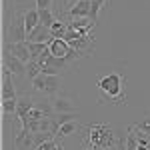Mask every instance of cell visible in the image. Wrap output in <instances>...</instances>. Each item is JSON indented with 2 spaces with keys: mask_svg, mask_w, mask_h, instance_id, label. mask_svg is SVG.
I'll use <instances>...</instances> for the list:
<instances>
[{
  "mask_svg": "<svg viewBox=\"0 0 150 150\" xmlns=\"http://www.w3.org/2000/svg\"><path fill=\"white\" fill-rule=\"evenodd\" d=\"M78 130H80V124H78L76 120H72V122H66V124L58 126V130H56V136L64 138V136H70V134H74V132H78Z\"/></svg>",
  "mask_w": 150,
  "mask_h": 150,
  "instance_id": "9",
  "label": "cell"
},
{
  "mask_svg": "<svg viewBox=\"0 0 150 150\" xmlns=\"http://www.w3.org/2000/svg\"><path fill=\"white\" fill-rule=\"evenodd\" d=\"M42 74V68H40V64L36 62V60H30L28 64H26V76H28V80L32 82L36 76H40Z\"/></svg>",
  "mask_w": 150,
  "mask_h": 150,
  "instance_id": "15",
  "label": "cell"
},
{
  "mask_svg": "<svg viewBox=\"0 0 150 150\" xmlns=\"http://www.w3.org/2000/svg\"><path fill=\"white\" fill-rule=\"evenodd\" d=\"M136 128H138L140 132H144V134H148V136H150V116H146L144 120H140L138 124H136Z\"/></svg>",
  "mask_w": 150,
  "mask_h": 150,
  "instance_id": "18",
  "label": "cell"
},
{
  "mask_svg": "<svg viewBox=\"0 0 150 150\" xmlns=\"http://www.w3.org/2000/svg\"><path fill=\"white\" fill-rule=\"evenodd\" d=\"M24 26H26V34H30L36 26H40V12L36 6L24 12Z\"/></svg>",
  "mask_w": 150,
  "mask_h": 150,
  "instance_id": "8",
  "label": "cell"
},
{
  "mask_svg": "<svg viewBox=\"0 0 150 150\" xmlns=\"http://www.w3.org/2000/svg\"><path fill=\"white\" fill-rule=\"evenodd\" d=\"M26 26H24V14H14L12 16V24L8 28V44L12 42H26Z\"/></svg>",
  "mask_w": 150,
  "mask_h": 150,
  "instance_id": "2",
  "label": "cell"
},
{
  "mask_svg": "<svg viewBox=\"0 0 150 150\" xmlns=\"http://www.w3.org/2000/svg\"><path fill=\"white\" fill-rule=\"evenodd\" d=\"M50 40H52V34H50V28H46V26H36L34 30L28 34V38H26V42H48L50 44Z\"/></svg>",
  "mask_w": 150,
  "mask_h": 150,
  "instance_id": "7",
  "label": "cell"
},
{
  "mask_svg": "<svg viewBox=\"0 0 150 150\" xmlns=\"http://www.w3.org/2000/svg\"><path fill=\"white\" fill-rule=\"evenodd\" d=\"M44 88H46V74H40V76H36L34 80H32V90L44 92Z\"/></svg>",
  "mask_w": 150,
  "mask_h": 150,
  "instance_id": "17",
  "label": "cell"
},
{
  "mask_svg": "<svg viewBox=\"0 0 150 150\" xmlns=\"http://www.w3.org/2000/svg\"><path fill=\"white\" fill-rule=\"evenodd\" d=\"M16 110H18V98L2 100V112L4 114H16Z\"/></svg>",
  "mask_w": 150,
  "mask_h": 150,
  "instance_id": "16",
  "label": "cell"
},
{
  "mask_svg": "<svg viewBox=\"0 0 150 150\" xmlns=\"http://www.w3.org/2000/svg\"><path fill=\"white\" fill-rule=\"evenodd\" d=\"M48 48H50V54L56 56V58H68V54L72 52L70 44L64 38H52L50 44H48Z\"/></svg>",
  "mask_w": 150,
  "mask_h": 150,
  "instance_id": "4",
  "label": "cell"
},
{
  "mask_svg": "<svg viewBox=\"0 0 150 150\" xmlns=\"http://www.w3.org/2000/svg\"><path fill=\"white\" fill-rule=\"evenodd\" d=\"M82 150H86V148H82Z\"/></svg>",
  "mask_w": 150,
  "mask_h": 150,
  "instance_id": "20",
  "label": "cell"
},
{
  "mask_svg": "<svg viewBox=\"0 0 150 150\" xmlns=\"http://www.w3.org/2000/svg\"><path fill=\"white\" fill-rule=\"evenodd\" d=\"M2 64H6L14 76H24V74H26V64H24V62H20V60L14 56L8 48L4 50V62H2Z\"/></svg>",
  "mask_w": 150,
  "mask_h": 150,
  "instance_id": "3",
  "label": "cell"
},
{
  "mask_svg": "<svg viewBox=\"0 0 150 150\" xmlns=\"http://www.w3.org/2000/svg\"><path fill=\"white\" fill-rule=\"evenodd\" d=\"M60 90V76H46V88H44V94H56Z\"/></svg>",
  "mask_w": 150,
  "mask_h": 150,
  "instance_id": "12",
  "label": "cell"
},
{
  "mask_svg": "<svg viewBox=\"0 0 150 150\" xmlns=\"http://www.w3.org/2000/svg\"><path fill=\"white\" fill-rule=\"evenodd\" d=\"M126 150H138L136 126H130V128H128V134H126Z\"/></svg>",
  "mask_w": 150,
  "mask_h": 150,
  "instance_id": "13",
  "label": "cell"
},
{
  "mask_svg": "<svg viewBox=\"0 0 150 150\" xmlns=\"http://www.w3.org/2000/svg\"><path fill=\"white\" fill-rule=\"evenodd\" d=\"M66 32H68V22L60 20V18L50 26V34H52V38H64Z\"/></svg>",
  "mask_w": 150,
  "mask_h": 150,
  "instance_id": "10",
  "label": "cell"
},
{
  "mask_svg": "<svg viewBox=\"0 0 150 150\" xmlns=\"http://www.w3.org/2000/svg\"><path fill=\"white\" fill-rule=\"evenodd\" d=\"M36 2V8L38 10H44V8H50L52 6V0H34Z\"/></svg>",
  "mask_w": 150,
  "mask_h": 150,
  "instance_id": "19",
  "label": "cell"
},
{
  "mask_svg": "<svg viewBox=\"0 0 150 150\" xmlns=\"http://www.w3.org/2000/svg\"><path fill=\"white\" fill-rule=\"evenodd\" d=\"M50 106L56 114H66V112H76L74 110V104L70 102L68 98H62V96H54L50 98Z\"/></svg>",
  "mask_w": 150,
  "mask_h": 150,
  "instance_id": "6",
  "label": "cell"
},
{
  "mask_svg": "<svg viewBox=\"0 0 150 150\" xmlns=\"http://www.w3.org/2000/svg\"><path fill=\"white\" fill-rule=\"evenodd\" d=\"M6 48H8L20 62H24V64H28V62L32 60L30 50H28V42H12V44H6Z\"/></svg>",
  "mask_w": 150,
  "mask_h": 150,
  "instance_id": "5",
  "label": "cell"
},
{
  "mask_svg": "<svg viewBox=\"0 0 150 150\" xmlns=\"http://www.w3.org/2000/svg\"><path fill=\"white\" fill-rule=\"evenodd\" d=\"M28 50H30L32 60H36L48 50V42H28Z\"/></svg>",
  "mask_w": 150,
  "mask_h": 150,
  "instance_id": "11",
  "label": "cell"
},
{
  "mask_svg": "<svg viewBox=\"0 0 150 150\" xmlns=\"http://www.w3.org/2000/svg\"><path fill=\"white\" fill-rule=\"evenodd\" d=\"M100 102H110L116 106H126V76L122 72H112L98 80Z\"/></svg>",
  "mask_w": 150,
  "mask_h": 150,
  "instance_id": "1",
  "label": "cell"
},
{
  "mask_svg": "<svg viewBox=\"0 0 150 150\" xmlns=\"http://www.w3.org/2000/svg\"><path fill=\"white\" fill-rule=\"evenodd\" d=\"M38 12H40V24H42V26H46V28H50V26L58 20L56 16L52 14L50 8H44V10H38Z\"/></svg>",
  "mask_w": 150,
  "mask_h": 150,
  "instance_id": "14",
  "label": "cell"
}]
</instances>
